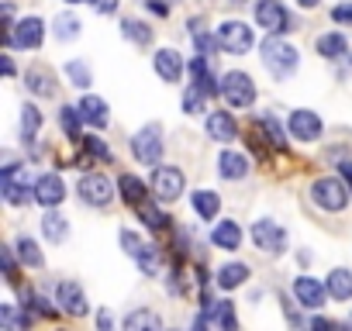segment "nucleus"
I'll list each match as a JSON object with an SVG mask.
<instances>
[{"label": "nucleus", "instance_id": "obj_1", "mask_svg": "<svg viewBox=\"0 0 352 331\" xmlns=\"http://www.w3.org/2000/svg\"><path fill=\"white\" fill-rule=\"evenodd\" d=\"M263 66L270 69L273 80H290L297 73V66H300V56H297V49L290 42H283L280 35H270L263 42Z\"/></svg>", "mask_w": 352, "mask_h": 331}, {"label": "nucleus", "instance_id": "obj_2", "mask_svg": "<svg viewBox=\"0 0 352 331\" xmlns=\"http://www.w3.org/2000/svg\"><path fill=\"white\" fill-rule=\"evenodd\" d=\"M162 148H166V138H162V124H155V121L131 135V155L142 166H159L162 162Z\"/></svg>", "mask_w": 352, "mask_h": 331}, {"label": "nucleus", "instance_id": "obj_3", "mask_svg": "<svg viewBox=\"0 0 352 331\" xmlns=\"http://www.w3.org/2000/svg\"><path fill=\"white\" fill-rule=\"evenodd\" d=\"M214 38H218L221 52H228V56H249V49L256 45V35L245 21H221L214 28Z\"/></svg>", "mask_w": 352, "mask_h": 331}, {"label": "nucleus", "instance_id": "obj_4", "mask_svg": "<svg viewBox=\"0 0 352 331\" xmlns=\"http://www.w3.org/2000/svg\"><path fill=\"white\" fill-rule=\"evenodd\" d=\"M311 201H314V207H321L328 214H338L349 204V190L338 176H321V180L311 183Z\"/></svg>", "mask_w": 352, "mask_h": 331}, {"label": "nucleus", "instance_id": "obj_5", "mask_svg": "<svg viewBox=\"0 0 352 331\" xmlns=\"http://www.w3.org/2000/svg\"><path fill=\"white\" fill-rule=\"evenodd\" d=\"M0 187H4V201L11 207H21L35 197V187L28 183V173L18 162H11V155H8V166H4V176H0Z\"/></svg>", "mask_w": 352, "mask_h": 331}, {"label": "nucleus", "instance_id": "obj_6", "mask_svg": "<svg viewBox=\"0 0 352 331\" xmlns=\"http://www.w3.org/2000/svg\"><path fill=\"white\" fill-rule=\"evenodd\" d=\"M221 97H225L232 107H239V111L252 107V104H256V83H252V76L242 73V69L225 73V76H221Z\"/></svg>", "mask_w": 352, "mask_h": 331}, {"label": "nucleus", "instance_id": "obj_7", "mask_svg": "<svg viewBox=\"0 0 352 331\" xmlns=\"http://www.w3.org/2000/svg\"><path fill=\"white\" fill-rule=\"evenodd\" d=\"M187 190V180L184 173L176 170V166H155V173H152V194L159 204H173V201H180Z\"/></svg>", "mask_w": 352, "mask_h": 331}, {"label": "nucleus", "instance_id": "obj_8", "mask_svg": "<svg viewBox=\"0 0 352 331\" xmlns=\"http://www.w3.org/2000/svg\"><path fill=\"white\" fill-rule=\"evenodd\" d=\"M249 235H252V245L259 252H266V255H283L287 252V231L276 221H270V218H259L249 228Z\"/></svg>", "mask_w": 352, "mask_h": 331}, {"label": "nucleus", "instance_id": "obj_9", "mask_svg": "<svg viewBox=\"0 0 352 331\" xmlns=\"http://www.w3.org/2000/svg\"><path fill=\"white\" fill-rule=\"evenodd\" d=\"M76 194H80V201L90 204V207H107V204L114 201L118 187H111V180L100 176V173H87V176H80Z\"/></svg>", "mask_w": 352, "mask_h": 331}, {"label": "nucleus", "instance_id": "obj_10", "mask_svg": "<svg viewBox=\"0 0 352 331\" xmlns=\"http://www.w3.org/2000/svg\"><path fill=\"white\" fill-rule=\"evenodd\" d=\"M256 25L266 28L270 35H283V32L294 28L290 14H287V8L280 4V0H259V4H256Z\"/></svg>", "mask_w": 352, "mask_h": 331}, {"label": "nucleus", "instance_id": "obj_11", "mask_svg": "<svg viewBox=\"0 0 352 331\" xmlns=\"http://www.w3.org/2000/svg\"><path fill=\"white\" fill-rule=\"evenodd\" d=\"M42 38H45L42 18H25V21H18V25L8 32V45H11V49H38Z\"/></svg>", "mask_w": 352, "mask_h": 331}, {"label": "nucleus", "instance_id": "obj_12", "mask_svg": "<svg viewBox=\"0 0 352 331\" xmlns=\"http://www.w3.org/2000/svg\"><path fill=\"white\" fill-rule=\"evenodd\" d=\"M287 128H290V138H297V141H318L321 131H324L321 117H318L314 111H307V107L294 111L290 121H287Z\"/></svg>", "mask_w": 352, "mask_h": 331}, {"label": "nucleus", "instance_id": "obj_13", "mask_svg": "<svg viewBox=\"0 0 352 331\" xmlns=\"http://www.w3.org/2000/svg\"><path fill=\"white\" fill-rule=\"evenodd\" d=\"M197 328H228V331L239 328L232 300H211V304H204V310L197 317Z\"/></svg>", "mask_w": 352, "mask_h": 331}, {"label": "nucleus", "instance_id": "obj_14", "mask_svg": "<svg viewBox=\"0 0 352 331\" xmlns=\"http://www.w3.org/2000/svg\"><path fill=\"white\" fill-rule=\"evenodd\" d=\"M324 297H328V286L311 279V276H297L294 279V300L307 310H321L324 307Z\"/></svg>", "mask_w": 352, "mask_h": 331}, {"label": "nucleus", "instance_id": "obj_15", "mask_svg": "<svg viewBox=\"0 0 352 331\" xmlns=\"http://www.w3.org/2000/svg\"><path fill=\"white\" fill-rule=\"evenodd\" d=\"M190 80H194V87L197 90H204L208 97H218L221 93V76H214V69H211V59L208 56H194V62H190Z\"/></svg>", "mask_w": 352, "mask_h": 331}, {"label": "nucleus", "instance_id": "obj_16", "mask_svg": "<svg viewBox=\"0 0 352 331\" xmlns=\"http://www.w3.org/2000/svg\"><path fill=\"white\" fill-rule=\"evenodd\" d=\"M35 201H38L42 207H59V204L66 201V183H63V176L42 173V176L35 180Z\"/></svg>", "mask_w": 352, "mask_h": 331}, {"label": "nucleus", "instance_id": "obj_17", "mask_svg": "<svg viewBox=\"0 0 352 331\" xmlns=\"http://www.w3.org/2000/svg\"><path fill=\"white\" fill-rule=\"evenodd\" d=\"M56 297H59V304H63V310H66L69 317H83V314L90 310L83 286H80V283H73V279H63V283L56 286Z\"/></svg>", "mask_w": 352, "mask_h": 331}, {"label": "nucleus", "instance_id": "obj_18", "mask_svg": "<svg viewBox=\"0 0 352 331\" xmlns=\"http://www.w3.org/2000/svg\"><path fill=\"white\" fill-rule=\"evenodd\" d=\"M152 66H155V76L162 83H180V76H184V59L176 49H159L152 56Z\"/></svg>", "mask_w": 352, "mask_h": 331}, {"label": "nucleus", "instance_id": "obj_19", "mask_svg": "<svg viewBox=\"0 0 352 331\" xmlns=\"http://www.w3.org/2000/svg\"><path fill=\"white\" fill-rule=\"evenodd\" d=\"M76 111H80L83 124H90V128H107V124H111L107 104H104L100 97H94V93H83L80 104H76Z\"/></svg>", "mask_w": 352, "mask_h": 331}, {"label": "nucleus", "instance_id": "obj_20", "mask_svg": "<svg viewBox=\"0 0 352 331\" xmlns=\"http://www.w3.org/2000/svg\"><path fill=\"white\" fill-rule=\"evenodd\" d=\"M211 245L221 252H239L242 249V228L235 221H218L211 231Z\"/></svg>", "mask_w": 352, "mask_h": 331}, {"label": "nucleus", "instance_id": "obj_21", "mask_svg": "<svg viewBox=\"0 0 352 331\" xmlns=\"http://www.w3.org/2000/svg\"><path fill=\"white\" fill-rule=\"evenodd\" d=\"M208 135L225 145V141H235V138H239V124H235V117H232L228 111H214V114L208 117Z\"/></svg>", "mask_w": 352, "mask_h": 331}, {"label": "nucleus", "instance_id": "obj_22", "mask_svg": "<svg viewBox=\"0 0 352 331\" xmlns=\"http://www.w3.org/2000/svg\"><path fill=\"white\" fill-rule=\"evenodd\" d=\"M218 176L221 180H245L249 176V159L242 152H221L218 155Z\"/></svg>", "mask_w": 352, "mask_h": 331}, {"label": "nucleus", "instance_id": "obj_23", "mask_svg": "<svg viewBox=\"0 0 352 331\" xmlns=\"http://www.w3.org/2000/svg\"><path fill=\"white\" fill-rule=\"evenodd\" d=\"M25 83L35 97H56V73L45 69V66H32L25 73Z\"/></svg>", "mask_w": 352, "mask_h": 331}, {"label": "nucleus", "instance_id": "obj_24", "mask_svg": "<svg viewBox=\"0 0 352 331\" xmlns=\"http://www.w3.org/2000/svg\"><path fill=\"white\" fill-rule=\"evenodd\" d=\"M190 207L197 211L201 221H214L218 211H221V194H214V190H194L190 194Z\"/></svg>", "mask_w": 352, "mask_h": 331}, {"label": "nucleus", "instance_id": "obj_25", "mask_svg": "<svg viewBox=\"0 0 352 331\" xmlns=\"http://www.w3.org/2000/svg\"><path fill=\"white\" fill-rule=\"evenodd\" d=\"M324 286H328V297H331V300H338V304L352 300V273H349L345 266L331 269L328 279H324Z\"/></svg>", "mask_w": 352, "mask_h": 331}, {"label": "nucleus", "instance_id": "obj_26", "mask_svg": "<svg viewBox=\"0 0 352 331\" xmlns=\"http://www.w3.org/2000/svg\"><path fill=\"white\" fill-rule=\"evenodd\" d=\"M249 276H252V269H249L245 262H228V266H221V269L214 273V283H218L221 290H235V286H242Z\"/></svg>", "mask_w": 352, "mask_h": 331}, {"label": "nucleus", "instance_id": "obj_27", "mask_svg": "<svg viewBox=\"0 0 352 331\" xmlns=\"http://www.w3.org/2000/svg\"><path fill=\"white\" fill-rule=\"evenodd\" d=\"M314 49H318V56H324V59H342V56H349V42H345V35H338V32H328V35H321L318 42H314Z\"/></svg>", "mask_w": 352, "mask_h": 331}, {"label": "nucleus", "instance_id": "obj_28", "mask_svg": "<svg viewBox=\"0 0 352 331\" xmlns=\"http://www.w3.org/2000/svg\"><path fill=\"white\" fill-rule=\"evenodd\" d=\"M42 235H45L49 242H56V245H59V242H66V235H69V221H66L59 211H52V207H49V214L42 218Z\"/></svg>", "mask_w": 352, "mask_h": 331}, {"label": "nucleus", "instance_id": "obj_29", "mask_svg": "<svg viewBox=\"0 0 352 331\" xmlns=\"http://www.w3.org/2000/svg\"><path fill=\"white\" fill-rule=\"evenodd\" d=\"M118 194L135 207V204H142V201H145V183H142L135 173H121V176H118Z\"/></svg>", "mask_w": 352, "mask_h": 331}, {"label": "nucleus", "instance_id": "obj_30", "mask_svg": "<svg viewBox=\"0 0 352 331\" xmlns=\"http://www.w3.org/2000/svg\"><path fill=\"white\" fill-rule=\"evenodd\" d=\"M135 262H138V269H142L145 276H159V266H162V252H159V245L145 242V245L135 252Z\"/></svg>", "mask_w": 352, "mask_h": 331}, {"label": "nucleus", "instance_id": "obj_31", "mask_svg": "<svg viewBox=\"0 0 352 331\" xmlns=\"http://www.w3.org/2000/svg\"><path fill=\"white\" fill-rule=\"evenodd\" d=\"M14 249H18V259H21L25 266H32V269H42V266H45V255L38 252V242H35V238L21 235V238L14 242Z\"/></svg>", "mask_w": 352, "mask_h": 331}, {"label": "nucleus", "instance_id": "obj_32", "mask_svg": "<svg viewBox=\"0 0 352 331\" xmlns=\"http://www.w3.org/2000/svg\"><path fill=\"white\" fill-rule=\"evenodd\" d=\"M38 128H42V111L35 104H25L21 107V138L25 141H35L38 138Z\"/></svg>", "mask_w": 352, "mask_h": 331}, {"label": "nucleus", "instance_id": "obj_33", "mask_svg": "<svg viewBox=\"0 0 352 331\" xmlns=\"http://www.w3.org/2000/svg\"><path fill=\"white\" fill-rule=\"evenodd\" d=\"M135 214L142 218V225H145L148 231H162V228H166V221H169V218H162V211H159L155 204H148V201L135 204Z\"/></svg>", "mask_w": 352, "mask_h": 331}, {"label": "nucleus", "instance_id": "obj_34", "mask_svg": "<svg viewBox=\"0 0 352 331\" xmlns=\"http://www.w3.org/2000/svg\"><path fill=\"white\" fill-rule=\"evenodd\" d=\"M121 32H124V38L135 42V45H148V42H152V28H148L145 21H138V18H124Z\"/></svg>", "mask_w": 352, "mask_h": 331}, {"label": "nucleus", "instance_id": "obj_35", "mask_svg": "<svg viewBox=\"0 0 352 331\" xmlns=\"http://www.w3.org/2000/svg\"><path fill=\"white\" fill-rule=\"evenodd\" d=\"M124 328H128V331H142V328L159 331L162 321H159V314H152V310H131V314L124 317Z\"/></svg>", "mask_w": 352, "mask_h": 331}, {"label": "nucleus", "instance_id": "obj_36", "mask_svg": "<svg viewBox=\"0 0 352 331\" xmlns=\"http://www.w3.org/2000/svg\"><path fill=\"white\" fill-rule=\"evenodd\" d=\"M66 76H69V83H73L76 90H87V87L94 83V73H90V66H83L80 59L66 62Z\"/></svg>", "mask_w": 352, "mask_h": 331}, {"label": "nucleus", "instance_id": "obj_37", "mask_svg": "<svg viewBox=\"0 0 352 331\" xmlns=\"http://www.w3.org/2000/svg\"><path fill=\"white\" fill-rule=\"evenodd\" d=\"M59 121H63V131H66L69 141H80V138H83V131H80V121H83V117H80L76 107H63V111H59Z\"/></svg>", "mask_w": 352, "mask_h": 331}, {"label": "nucleus", "instance_id": "obj_38", "mask_svg": "<svg viewBox=\"0 0 352 331\" xmlns=\"http://www.w3.org/2000/svg\"><path fill=\"white\" fill-rule=\"evenodd\" d=\"M259 124H263V131H266V138H270V145H273V148H287L283 124H280L273 114H263V117H259Z\"/></svg>", "mask_w": 352, "mask_h": 331}, {"label": "nucleus", "instance_id": "obj_39", "mask_svg": "<svg viewBox=\"0 0 352 331\" xmlns=\"http://www.w3.org/2000/svg\"><path fill=\"white\" fill-rule=\"evenodd\" d=\"M80 28H83V25H80L73 14H59V18H56V38H59V42H73V38L80 35Z\"/></svg>", "mask_w": 352, "mask_h": 331}, {"label": "nucleus", "instance_id": "obj_40", "mask_svg": "<svg viewBox=\"0 0 352 331\" xmlns=\"http://www.w3.org/2000/svg\"><path fill=\"white\" fill-rule=\"evenodd\" d=\"M80 145H83V152H87V155H94V159H100V162H111V159H114V152H111L97 135H83V138H80Z\"/></svg>", "mask_w": 352, "mask_h": 331}, {"label": "nucleus", "instance_id": "obj_41", "mask_svg": "<svg viewBox=\"0 0 352 331\" xmlns=\"http://www.w3.org/2000/svg\"><path fill=\"white\" fill-rule=\"evenodd\" d=\"M204 90H197V87H190L187 93H184V114H201L204 111Z\"/></svg>", "mask_w": 352, "mask_h": 331}, {"label": "nucleus", "instance_id": "obj_42", "mask_svg": "<svg viewBox=\"0 0 352 331\" xmlns=\"http://www.w3.org/2000/svg\"><path fill=\"white\" fill-rule=\"evenodd\" d=\"M0 262H4V276H8V283H14V286H18V266H14V252H11V249H0Z\"/></svg>", "mask_w": 352, "mask_h": 331}, {"label": "nucleus", "instance_id": "obj_43", "mask_svg": "<svg viewBox=\"0 0 352 331\" xmlns=\"http://www.w3.org/2000/svg\"><path fill=\"white\" fill-rule=\"evenodd\" d=\"M142 245H145V242H142V238H138V235H135V231H128V228H124V231H121V249H124V252H128V255H131V259H135V252H138V249H142Z\"/></svg>", "mask_w": 352, "mask_h": 331}, {"label": "nucleus", "instance_id": "obj_44", "mask_svg": "<svg viewBox=\"0 0 352 331\" xmlns=\"http://www.w3.org/2000/svg\"><path fill=\"white\" fill-rule=\"evenodd\" d=\"M331 21H335V25H349V28H352V0H349V4L331 8Z\"/></svg>", "mask_w": 352, "mask_h": 331}, {"label": "nucleus", "instance_id": "obj_45", "mask_svg": "<svg viewBox=\"0 0 352 331\" xmlns=\"http://www.w3.org/2000/svg\"><path fill=\"white\" fill-rule=\"evenodd\" d=\"M118 4H121V0H94V11L97 14H114Z\"/></svg>", "mask_w": 352, "mask_h": 331}, {"label": "nucleus", "instance_id": "obj_46", "mask_svg": "<svg viewBox=\"0 0 352 331\" xmlns=\"http://www.w3.org/2000/svg\"><path fill=\"white\" fill-rule=\"evenodd\" d=\"M145 8H148L155 18H169V4H162V0H145Z\"/></svg>", "mask_w": 352, "mask_h": 331}, {"label": "nucleus", "instance_id": "obj_47", "mask_svg": "<svg viewBox=\"0 0 352 331\" xmlns=\"http://www.w3.org/2000/svg\"><path fill=\"white\" fill-rule=\"evenodd\" d=\"M97 324H100V328L107 331V328H114V317H111L107 310H100V314H97Z\"/></svg>", "mask_w": 352, "mask_h": 331}, {"label": "nucleus", "instance_id": "obj_48", "mask_svg": "<svg viewBox=\"0 0 352 331\" xmlns=\"http://www.w3.org/2000/svg\"><path fill=\"white\" fill-rule=\"evenodd\" d=\"M338 170H342V176H345V180H349V187H352V162H342Z\"/></svg>", "mask_w": 352, "mask_h": 331}, {"label": "nucleus", "instance_id": "obj_49", "mask_svg": "<svg viewBox=\"0 0 352 331\" xmlns=\"http://www.w3.org/2000/svg\"><path fill=\"white\" fill-rule=\"evenodd\" d=\"M4 76H14V59L4 56Z\"/></svg>", "mask_w": 352, "mask_h": 331}, {"label": "nucleus", "instance_id": "obj_50", "mask_svg": "<svg viewBox=\"0 0 352 331\" xmlns=\"http://www.w3.org/2000/svg\"><path fill=\"white\" fill-rule=\"evenodd\" d=\"M297 4H300V8H307V11H314V8L321 4V0H297Z\"/></svg>", "mask_w": 352, "mask_h": 331}, {"label": "nucleus", "instance_id": "obj_51", "mask_svg": "<svg viewBox=\"0 0 352 331\" xmlns=\"http://www.w3.org/2000/svg\"><path fill=\"white\" fill-rule=\"evenodd\" d=\"M66 4H90V0H66Z\"/></svg>", "mask_w": 352, "mask_h": 331}, {"label": "nucleus", "instance_id": "obj_52", "mask_svg": "<svg viewBox=\"0 0 352 331\" xmlns=\"http://www.w3.org/2000/svg\"><path fill=\"white\" fill-rule=\"evenodd\" d=\"M239 4H242V0H239Z\"/></svg>", "mask_w": 352, "mask_h": 331}]
</instances>
